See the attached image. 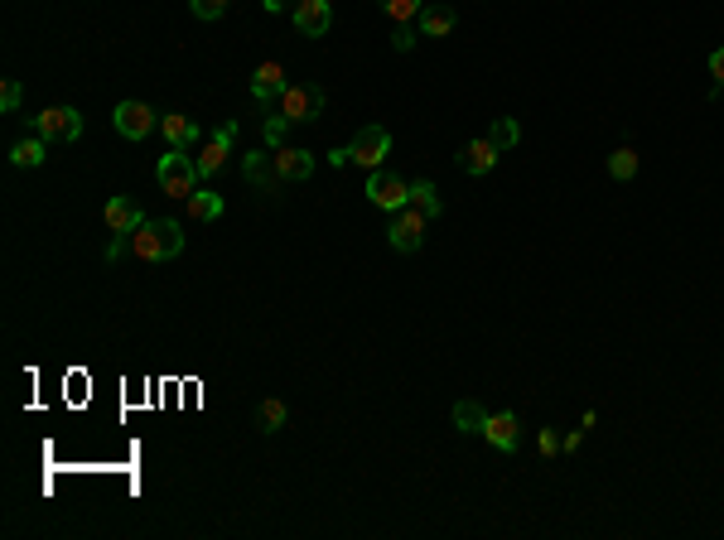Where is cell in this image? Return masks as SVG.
Returning a JSON list of instances; mask_svg holds the SVG:
<instances>
[{
  "label": "cell",
  "mask_w": 724,
  "mask_h": 540,
  "mask_svg": "<svg viewBox=\"0 0 724 540\" xmlns=\"http://www.w3.org/2000/svg\"><path fill=\"white\" fill-rule=\"evenodd\" d=\"M131 251L140 261H174L184 251V227L174 217H155V222H140L131 232Z\"/></svg>",
  "instance_id": "6da1fadb"
},
{
  "label": "cell",
  "mask_w": 724,
  "mask_h": 540,
  "mask_svg": "<svg viewBox=\"0 0 724 540\" xmlns=\"http://www.w3.org/2000/svg\"><path fill=\"white\" fill-rule=\"evenodd\" d=\"M155 179H160V193H165V198H189L203 174H198L189 150H169L165 160H160V169H155Z\"/></svg>",
  "instance_id": "7a4b0ae2"
},
{
  "label": "cell",
  "mask_w": 724,
  "mask_h": 540,
  "mask_svg": "<svg viewBox=\"0 0 724 540\" xmlns=\"http://www.w3.org/2000/svg\"><path fill=\"white\" fill-rule=\"evenodd\" d=\"M362 193H367V203L382 208V213H401V208L411 203V184H406L401 174H391V169H372Z\"/></svg>",
  "instance_id": "3957f363"
},
{
  "label": "cell",
  "mask_w": 724,
  "mask_h": 540,
  "mask_svg": "<svg viewBox=\"0 0 724 540\" xmlns=\"http://www.w3.org/2000/svg\"><path fill=\"white\" fill-rule=\"evenodd\" d=\"M319 111H324V87H319V82H290V87H285V97H280V116H285L290 126H300V121H319Z\"/></svg>",
  "instance_id": "277c9868"
},
{
  "label": "cell",
  "mask_w": 724,
  "mask_h": 540,
  "mask_svg": "<svg viewBox=\"0 0 724 540\" xmlns=\"http://www.w3.org/2000/svg\"><path fill=\"white\" fill-rule=\"evenodd\" d=\"M29 126H34V135H44L49 145H54V140H58V145H68V140H78V135H83V111L49 107V111H39Z\"/></svg>",
  "instance_id": "5b68a950"
},
{
  "label": "cell",
  "mask_w": 724,
  "mask_h": 540,
  "mask_svg": "<svg viewBox=\"0 0 724 540\" xmlns=\"http://www.w3.org/2000/svg\"><path fill=\"white\" fill-rule=\"evenodd\" d=\"M387 150H391V131H387V126H362V131L348 140V160L362 164L367 174H372V169H382Z\"/></svg>",
  "instance_id": "8992f818"
},
{
  "label": "cell",
  "mask_w": 724,
  "mask_h": 540,
  "mask_svg": "<svg viewBox=\"0 0 724 540\" xmlns=\"http://www.w3.org/2000/svg\"><path fill=\"white\" fill-rule=\"evenodd\" d=\"M232 140H237V121H223L218 131L203 140V150L194 155V164H198V174H203V179H213V174L223 169V160L232 155Z\"/></svg>",
  "instance_id": "52a82bcc"
},
{
  "label": "cell",
  "mask_w": 724,
  "mask_h": 540,
  "mask_svg": "<svg viewBox=\"0 0 724 540\" xmlns=\"http://www.w3.org/2000/svg\"><path fill=\"white\" fill-rule=\"evenodd\" d=\"M425 222H430V217H420L416 208L406 203L401 213L391 217V227H387V242L396 246V251H406V256H411V251H420V246H425Z\"/></svg>",
  "instance_id": "ba28073f"
},
{
  "label": "cell",
  "mask_w": 724,
  "mask_h": 540,
  "mask_svg": "<svg viewBox=\"0 0 724 540\" xmlns=\"http://www.w3.org/2000/svg\"><path fill=\"white\" fill-rule=\"evenodd\" d=\"M271 169H276V184H305L314 174V155L295 150V145H276L271 150Z\"/></svg>",
  "instance_id": "9c48e42d"
},
{
  "label": "cell",
  "mask_w": 724,
  "mask_h": 540,
  "mask_svg": "<svg viewBox=\"0 0 724 540\" xmlns=\"http://www.w3.org/2000/svg\"><path fill=\"white\" fill-rule=\"evenodd\" d=\"M329 25H334L329 0H295V29H300L305 39H324Z\"/></svg>",
  "instance_id": "30bf717a"
},
{
  "label": "cell",
  "mask_w": 724,
  "mask_h": 540,
  "mask_svg": "<svg viewBox=\"0 0 724 540\" xmlns=\"http://www.w3.org/2000/svg\"><path fill=\"white\" fill-rule=\"evenodd\" d=\"M112 121H116V135H126V140H145V135L155 131V111L145 107V102H121Z\"/></svg>",
  "instance_id": "8fae6325"
},
{
  "label": "cell",
  "mask_w": 724,
  "mask_h": 540,
  "mask_svg": "<svg viewBox=\"0 0 724 540\" xmlns=\"http://www.w3.org/2000/svg\"><path fill=\"white\" fill-rule=\"evenodd\" d=\"M285 87H290V82H285V68H280L276 58H266V63L251 73V97H256L261 107H266V102H280Z\"/></svg>",
  "instance_id": "7c38bea8"
},
{
  "label": "cell",
  "mask_w": 724,
  "mask_h": 540,
  "mask_svg": "<svg viewBox=\"0 0 724 540\" xmlns=\"http://www.w3.org/2000/svg\"><path fill=\"white\" fill-rule=\"evenodd\" d=\"M483 439L502 449V454H517V444H522V425H517V415L512 410H498V415H488V425H483Z\"/></svg>",
  "instance_id": "4fadbf2b"
},
{
  "label": "cell",
  "mask_w": 724,
  "mask_h": 540,
  "mask_svg": "<svg viewBox=\"0 0 724 540\" xmlns=\"http://www.w3.org/2000/svg\"><path fill=\"white\" fill-rule=\"evenodd\" d=\"M102 217H107V232H112V237H131L140 222H145V213H140L131 198H107V213Z\"/></svg>",
  "instance_id": "5bb4252c"
},
{
  "label": "cell",
  "mask_w": 724,
  "mask_h": 540,
  "mask_svg": "<svg viewBox=\"0 0 724 540\" xmlns=\"http://www.w3.org/2000/svg\"><path fill=\"white\" fill-rule=\"evenodd\" d=\"M498 145L483 135V140H469L464 150H459V164H464V174H493V164H498Z\"/></svg>",
  "instance_id": "9a60e30c"
},
{
  "label": "cell",
  "mask_w": 724,
  "mask_h": 540,
  "mask_svg": "<svg viewBox=\"0 0 724 540\" xmlns=\"http://www.w3.org/2000/svg\"><path fill=\"white\" fill-rule=\"evenodd\" d=\"M160 131H165L169 150H194V145H198V121H194V116H184V111L160 116Z\"/></svg>",
  "instance_id": "2e32d148"
},
{
  "label": "cell",
  "mask_w": 724,
  "mask_h": 540,
  "mask_svg": "<svg viewBox=\"0 0 724 540\" xmlns=\"http://www.w3.org/2000/svg\"><path fill=\"white\" fill-rule=\"evenodd\" d=\"M420 34H425V39H445V34H454V25H459V15H454V10H449V5H425V10H420Z\"/></svg>",
  "instance_id": "e0dca14e"
},
{
  "label": "cell",
  "mask_w": 724,
  "mask_h": 540,
  "mask_svg": "<svg viewBox=\"0 0 724 540\" xmlns=\"http://www.w3.org/2000/svg\"><path fill=\"white\" fill-rule=\"evenodd\" d=\"M449 420H454V430H459V434H483V425H488V410H483L478 401H454Z\"/></svg>",
  "instance_id": "ac0fdd59"
},
{
  "label": "cell",
  "mask_w": 724,
  "mask_h": 540,
  "mask_svg": "<svg viewBox=\"0 0 724 540\" xmlns=\"http://www.w3.org/2000/svg\"><path fill=\"white\" fill-rule=\"evenodd\" d=\"M184 203H189V217H194V222H218V217H223V193L194 189Z\"/></svg>",
  "instance_id": "d6986e66"
},
{
  "label": "cell",
  "mask_w": 724,
  "mask_h": 540,
  "mask_svg": "<svg viewBox=\"0 0 724 540\" xmlns=\"http://www.w3.org/2000/svg\"><path fill=\"white\" fill-rule=\"evenodd\" d=\"M242 174H247L251 184H261V189H280L276 169H271V150H251L247 160H242Z\"/></svg>",
  "instance_id": "ffe728a7"
},
{
  "label": "cell",
  "mask_w": 724,
  "mask_h": 540,
  "mask_svg": "<svg viewBox=\"0 0 724 540\" xmlns=\"http://www.w3.org/2000/svg\"><path fill=\"white\" fill-rule=\"evenodd\" d=\"M411 208H416L420 217H430V222H435V217L445 213V203H440V189H435L430 179H416V184H411Z\"/></svg>",
  "instance_id": "44dd1931"
},
{
  "label": "cell",
  "mask_w": 724,
  "mask_h": 540,
  "mask_svg": "<svg viewBox=\"0 0 724 540\" xmlns=\"http://www.w3.org/2000/svg\"><path fill=\"white\" fill-rule=\"evenodd\" d=\"M44 150H49V140H44V135H29V140H20V145L10 150V164H20V169H39V164L49 160Z\"/></svg>",
  "instance_id": "7402d4cb"
},
{
  "label": "cell",
  "mask_w": 724,
  "mask_h": 540,
  "mask_svg": "<svg viewBox=\"0 0 724 540\" xmlns=\"http://www.w3.org/2000/svg\"><path fill=\"white\" fill-rule=\"evenodd\" d=\"M285 415H290V410H285V401L266 396V401L256 405V430H261V434H280V430H285Z\"/></svg>",
  "instance_id": "603a6c76"
},
{
  "label": "cell",
  "mask_w": 724,
  "mask_h": 540,
  "mask_svg": "<svg viewBox=\"0 0 724 540\" xmlns=\"http://www.w3.org/2000/svg\"><path fill=\"white\" fill-rule=\"evenodd\" d=\"M377 5H382V15L391 25H416L420 10H425V0H377Z\"/></svg>",
  "instance_id": "cb8c5ba5"
},
{
  "label": "cell",
  "mask_w": 724,
  "mask_h": 540,
  "mask_svg": "<svg viewBox=\"0 0 724 540\" xmlns=\"http://www.w3.org/2000/svg\"><path fill=\"white\" fill-rule=\"evenodd\" d=\"M488 140H493L498 150H512V145L522 140V126H517L512 116H498V121H493V131H488Z\"/></svg>",
  "instance_id": "d4e9b609"
},
{
  "label": "cell",
  "mask_w": 724,
  "mask_h": 540,
  "mask_svg": "<svg viewBox=\"0 0 724 540\" xmlns=\"http://www.w3.org/2000/svg\"><path fill=\"white\" fill-rule=\"evenodd\" d=\"M609 174H613V179H633V174H638V150H628V145H623V150H613V155H609Z\"/></svg>",
  "instance_id": "484cf974"
},
{
  "label": "cell",
  "mask_w": 724,
  "mask_h": 540,
  "mask_svg": "<svg viewBox=\"0 0 724 540\" xmlns=\"http://www.w3.org/2000/svg\"><path fill=\"white\" fill-rule=\"evenodd\" d=\"M189 10H194L198 20H223L227 0H189Z\"/></svg>",
  "instance_id": "4316f807"
},
{
  "label": "cell",
  "mask_w": 724,
  "mask_h": 540,
  "mask_svg": "<svg viewBox=\"0 0 724 540\" xmlns=\"http://www.w3.org/2000/svg\"><path fill=\"white\" fill-rule=\"evenodd\" d=\"M420 25H391V44H396V54H406L411 44H416Z\"/></svg>",
  "instance_id": "83f0119b"
},
{
  "label": "cell",
  "mask_w": 724,
  "mask_h": 540,
  "mask_svg": "<svg viewBox=\"0 0 724 540\" xmlns=\"http://www.w3.org/2000/svg\"><path fill=\"white\" fill-rule=\"evenodd\" d=\"M285 131H290V121H285V116H271V121H266V150L285 145Z\"/></svg>",
  "instance_id": "f1b7e54d"
},
{
  "label": "cell",
  "mask_w": 724,
  "mask_h": 540,
  "mask_svg": "<svg viewBox=\"0 0 724 540\" xmlns=\"http://www.w3.org/2000/svg\"><path fill=\"white\" fill-rule=\"evenodd\" d=\"M20 97H25V92H20V82L10 78L5 87H0V111H15V107H20Z\"/></svg>",
  "instance_id": "f546056e"
},
{
  "label": "cell",
  "mask_w": 724,
  "mask_h": 540,
  "mask_svg": "<svg viewBox=\"0 0 724 540\" xmlns=\"http://www.w3.org/2000/svg\"><path fill=\"white\" fill-rule=\"evenodd\" d=\"M541 454H546V459H556L560 454V434L556 430H541Z\"/></svg>",
  "instance_id": "4dcf8cb0"
},
{
  "label": "cell",
  "mask_w": 724,
  "mask_h": 540,
  "mask_svg": "<svg viewBox=\"0 0 724 540\" xmlns=\"http://www.w3.org/2000/svg\"><path fill=\"white\" fill-rule=\"evenodd\" d=\"M585 444V430H570V434H560V454H575Z\"/></svg>",
  "instance_id": "1f68e13d"
},
{
  "label": "cell",
  "mask_w": 724,
  "mask_h": 540,
  "mask_svg": "<svg viewBox=\"0 0 724 540\" xmlns=\"http://www.w3.org/2000/svg\"><path fill=\"white\" fill-rule=\"evenodd\" d=\"M710 78L724 87V49H715V54H710Z\"/></svg>",
  "instance_id": "d6a6232c"
},
{
  "label": "cell",
  "mask_w": 724,
  "mask_h": 540,
  "mask_svg": "<svg viewBox=\"0 0 724 540\" xmlns=\"http://www.w3.org/2000/svg\"><path fill=\"white\" fill-rule=\"evenodd\" d=\"M329 164H334V169H343V164H353V160H348V145H343V150H334V155H329Z\"/></svg>",
  "instance_id": "836d02e7"
},
{
  "label": "cell",
  "mask_w": 724,
  "mask_h": 540,
  "mask_svg": "<svg viewBox=\"0 0 724 540\" xmlns=\"http://www.w3.org/2000/svg\"><path fill=\"white\" fill-rule=\"evenodd\" d=\"M261 5H266V10H271V15H276V10H285V5H290V0H261Z\"/></svg>",
  "instance_id": "e575fe53"
}]
</instances>
